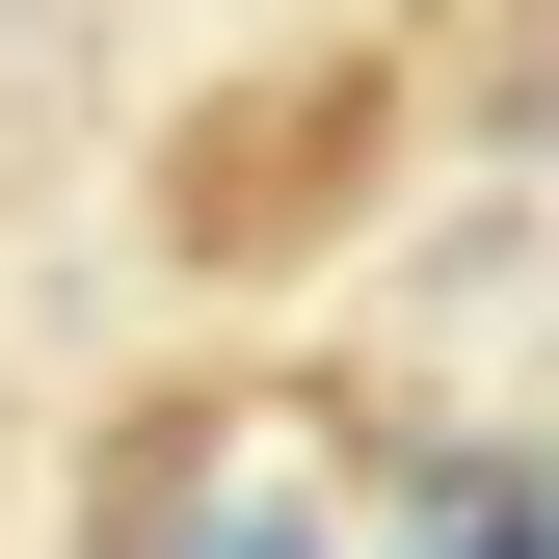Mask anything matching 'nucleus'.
Returning a JSON list of instances; mask_svg holds the SVG:
<instances>
[{
	"label": "nucleus",
	"mask_w": 559,
	"mask_h": 559,
	"mask_svg": "<svg viewBox=\"0 0 559 559\" xmlns=\"http://www.w3.org/2000/svg\"><path fill=\"white\" fill-rule=\"evenodd\" d=\"M240 559H294V533H240Z\"/></svg>",
	"instance_id": "1"
}]
</instances>
